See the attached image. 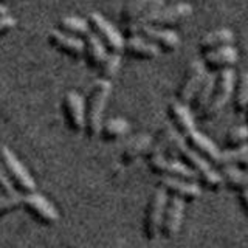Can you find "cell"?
Returning a JSON list of instances; mask_svg holds the SVG:
<instances>
[{
  "mask_svg": "<svg viewBox=\"0 0 248 248\" xmlns=\"http://www.w3.org/2000/svg\"><path fill=\"white\" fill-rule=\"evenodd\" d=\"M22 205V197L19 194L14 196H0V217L11 214L16 209H19Z\"/></svg>",
  "mask_w": 248,
  "mask_h": 248,
  "instance_id": "cell-34",
  "label": "cell"
},
{
  "mask_svg": "<svg viewBox=\"0 0 248 248\" xmlns=\"http://www.w3.org/2000/svg\"><path fill=\"white\" fill-rule=\"evenodd\" d=\"M123 51L127 53L130 58L135 59H155L161 53L158 50V46H155L152 42H149L143 36H132L124 39V46Z\"/></svg>",
  "mask_w": 248,
  "mask_h": 248,
  "instance_id": "cell-18",
  "label": "cell"
},
{
  "mask_svg": "<svg viewBox=\"0 0 248 248\" xmlns=\"http://www.w3.org/2000/svg\"><path fill=\"white\" fill-rule=\"evenodd\" d=\"M183 138H185L186 146H188L191 151L197 152L200 157L208 160L211 165L219 166L222 151H219V147H217L208 137H205L203 134H200V132H197L196 129H194L192 132H189V134L185 135Z\"/></svg>",
  "mask_w": 248,
  "mask_h": 248,
  "instance_id": "cell-17",
  "label": "cell"
},
{
  "mask_svg": "<svg viewBox=\"0 0 248 248\" xmlns=\"http://www.w3.org/2000/svg\"><path fill=\"white\" fill-rule=\"evenodd\" d=\"M16 25H17V20H16L14 17H11L10 14L2 16V17H0V36L8 34Z\"/></svg>",
  "mask_w": 248,
  "mask_h": 248,
  "instance_id": "cell-37",
  "label": "cell"
},
{
  "mask_svg": "<svg viewBox=\"0 0 248 248\" xmlns=\"http://www.w3.org/2000/svg\"><path fill=\"white\" fill-rule=\"evenodd\" d=\"M112 93L110 81L99 79L92 85L85 99V134L89 138H96L103 126V115L107 101Z\"/></svg>",
  "mask_w": 248,
  "mask_h": 248,
  "instance_id": "cell-1",
  "label": "cell"
},
{
  "mask_svg": "<svg viewBox=\"0 0 248 248\" xmlns=\"http://www.w3.org/2000/svg\"><path fill=\"white\" fill-rule=\"evenodd\" d=\"M234 44V33L228 28H219L216 31L205 34L199 42L200 54H205L211 50H217L220 46H228Z\"/></svg>",
  "mask_w": 248,
  "mask_h": 248,
  "instance_id": "cell-23",
  "label": "cell"
},
{
  "mask_svg": "<svg viewBox=\"0 0 248 248\" xmlns=\"http://www.w3.org/2000/svg\"><path fill=\"white\" fill-rule=\"evenodd\" d=\"M166 202H168V194L163 191L161 188H157L152 196L147 202L144 217H143V236L146 240H155L160 236V230H161V220H163V214H165V208H166Z\"/></svg>",
  "mask_w": 248,
  "mask_h": 248,
  "instance_id": "cell-5",
  "label": "cell"
},
{
  "mask_svg": "<svg viewBox=\"0 0 248 248\" xmlns=\"http://www.w3.org/2000/svg\"><path fill=\"white\" fill-rule=\"evenodd\" d=\"M234 87H236V73L232 72V68H227L219 72V75L216 76V85L211 99H209L208 106L203 108V112L197 115L199 120L202 121L214 120L222 112V108L230 103L232 93H234Z\"/></svg>",
  "mask_w": 248,
  "mask_h": 248,
  "instance_id": "cell-2",
  "label": "cell"
},
{
  "mask_svg": "<svg viewBox=\"0 0 248 248\" xmlns=\"http://www.w3.org/2000/svg\"><path fill=\"white\" fill-rule=\"evenodd\" d=\"M48 44L53 46L54 50H58L62 54L73 59H79L84 56V39L70 36L67 33H62L59 30H51L48 33Z\"/></svg>",
  "mask_w": 248,
  "mask_h": 248,
  "instance_id": "cell-16",
  "label": "cell"
},
{
  "mask_svg": "<svg viewBox=\"0 0 248 248\" xmlns=\"http://www.w3.org/2000/svg\"><path fill=\"white\" fill-rule=\"evenodd\" d=\"M168 116H169L170 123H172V127L182 137L188 135L189 132H192L194 129H196L194 127V118H192L188 106L178 103V101L170 103L168 106Z\"/></svg>",
  "mask_w": 248,
  "mask_h": 248,
  "instance_id": "cell-19",
  "label": "cell"
},
{
  "mask_svg": "<svg viewBox=\"0 0 248 248\" xmlns=\"http://www.w3.org/2000/svg\"><path fill=\"white\" fill-rule=\"evenodd\" d=\"M205 75H206V68L203 64H202V61L189 62V65L186 67L182 81H180V84H178L177 92H175L178 103H182L185 106L189 104L192 95L199 89L202 81H203Z\"/></svg>",
  "mask_w": 248,
  "mask_h": 248,
  "instance_id": "cell-10",
  "label": "cell"
},
{
  "mask_svg": "<svg viewBox=\"0 0 248 248\" xmlns=\"http://www.w3.org/2000/svg\"><path fill=\"white\" fill-rule=\"evenodd\" d=\"M58 30L62 31V33H67L70 36H76L81 39L90 34L89 22L81 17H76V16H64L62 19H59Z\"/></svg>",
  "mask_w": 248,
  "mask_h": 248,
  "instance_id": "cell-27",
  "label": "cell"
},
{
  "mask_svg": "<svg viewBox=\"0 0 248 248\" xmlns=\"http://www.w3.org/2000/svg\"><path fill=\"white\" fill-rule=\"evenodd\" d=\"M232 106L236 113H244L248 107V72L242 73L236 79L234 93H232Z\"/></svg>",
  "mask_w": 248,
  "mask_h": 248,
  "instance_id": "cell-29",
  "label": "cell"
},
{
  "mask_svg": "<svg viewBox=\"0 0 248 248\" xmlns=\"http://www.w3.org/2000/svg\"><path fill=\"white\" fill-rule=\"evenodd\" d=\"M138 36H143L149 42H152L155 46H158L160 51H165V53L175 51L178 48V44H180L175 31L160 28V27H155V25L140 27Z\"/></svg>",
  "mask_w": 248,
  "mask_h": 248,
  "instance_id": "cell-14",
  "label": "cell"
},
{
  "mask_svg": "<svg viewBox=\"0 0 248 248\" xmlns=\"http://www.w3.org/2000/svg\"><path fill=\"white\" fill-rule=\"evenodd\" d=\"M248 144V127L247 126H234L231 127L227 135H225V147L231 149V147H239Z\"/></svg>",
  "mask_w": 248,
  "mask_h": 248,
  "instance_id": "cell-33",
  "label": "cell"
},
{
  "mask_svg": "<svg viewBox=\"0 0 248 248\" xmlns=\"http://www.w3.org/2000/svg\"><path fill=\"white\" fill-rule=\"evenodd\" d=\"M87 22H89L90 31L106 45L107 51H110V53L123 51L124 37L110 22L106 20L99 13H90Z\"/></svg>",
  "mask_w": 248,
  "mask_h": 248,
  "instance_id": "cell-7",
  "label": "cell"
},
{
  "mask_svg": "<svg viewBox=\"0 0 248 248\" xmlns=\"http://www.w3.org/2000/svg\"><path fill=\"white\" fill-rule=\"evenodd\" d=\"M84 58H85V62H87V65L90 68H98L103 65L104 59L107 58V48L106 45L99 41V39L92 33L89 36L84 37Z\"/></svg>",
  "mask_w": 248,
  "mask_h": 248,
  "instance_id": "cell-22",
  "label": "cell"
},
{
  "mask_svg": "<svg viewBox=\"0 0 248 248\" xmlns=\"http://www.w3.org/2000/svg\"><path fill=\"white\" fill-rule=\"evenodd\" d=\"M214 85H216L214 73H206L205 78H203V81H202V84L199 85V89L192 95L189 104H188L191 112H194L196 115H200L202 112H203V108L208 106L209 99H211Z\"/></svg>",
  "mask_w": 248,
  "mask_h": 248,
  "instance_id": "cell-21",
  "label": "cell"
},
{
  "mask_svg": "<svg viewBox=\"0 0 248 248\" xmlns=\"http://www.w3.org/2000/svg\"><path fill=\"white\" fill-rule=\"evenodd\" d=\"M239 59V53L232 45L220 46L217 50H211L202 54V64L205 65L209 73H219L222 70L231 68Z\"/></svg>",
  "mask_w": 248,
  "mask_h": 248,
  "instance_id": "cell-13",
  "label": "cell"
},
{
  "mask_svg": "<svg viewBox=\"0 0 248 248\" xmlns=\"http://www.w3.org/2000/svg\"><path fill=\"white\" fill-rule=\"evenodd\" d=\"M248 161V144L231 147V149H225L220 152V166H239L242 168Z\"/></svg>",
  "mask_w": 248,
  "mask_h": 248,
  "instance_id": "cell-30",
  "label": "cell"
},
{
  "mask_svg": "<svg viewBox=\"0 0 248 248\" xmlns=\"http://www.w3.org/2000/svg\"><path fill=\"white\" fill-rule=\"evenodd\" d=\"M245 113H247V127H248V107H247V110H245Z\"/></svg>",
  "mask_w": 248,
  "mask_h": 248,
  "instance_id": "cell-41",
  "label": "cell"
},
{
  "mask_svg": "<svg viewBox=\"0 0 248 248\" xmlns=\"http://www.w3.org/2000/svg\"><path fill=\"white\" fill-rule=\"evenodd\" d=\"M121 65V56L120 53H108L107 58L104 59L103 65L99 67V76L101 79H106V81H110L112 78L116 76Z\"/></svg>",
  "mask_w": 248,
  "mask_h": 248,
  "instance_id": "cell-31",
  "label": "cell"
},
{
  "mask_svg": "<svg viewBox=\"0 0 248 248\" xmlns=\"http://www.w3.org/2000/svg\"><path fill=\"white\" fill-rule=\"evenodd\" d=\"M147 2H149V0H127L120 13V19L124 25L134 22L140 16V13L143 11V8L146 6Z\"/></svg>",
  "mask_w": 248,
  "mask_h": 248,
  "instance_id": "cell-32",
  "label": "cell"
},
{
  "mask_svg": "<svg viewBox=\"0 0 248 248\" xmlns=\"http://www.w3.org/2000/svg\"><path fill=\"white\" fill-rule=\"evenodd\" d=\"M180 160L183 163H186V165L194 170L196 177L202 182V185L206 186L208 189L219 191L225 186L220 172H217V170L213 168L211 163H209L208 160H205L203 157H200L197 152L191 151L188 146L182 151Z\"/></svg>",
  "mask_w": 248,
  "mask_h": 248,
  "instance_id": "cell-4",
  "label": "cell"
},
{
  "mask_svg": "<svg viewBox=\"0 0 248 248\" xmlns=\"http://www.w3.org/2000/svg\"><path fill=\"white\" fill-rule=\"evenodd\" d=\"M163 8H165V0H149V2L146 3V6L143 8V11L140 13L138 17L132 23H127L126 25V28H124V36L126 37L138 36L140 27L149 25L152 19L163 10Z\"/></svg>",
  "mask_w": 248,
  "mask_h": 248,
  "instance_id": "cell-20",
  "label": "cell"
},
{
  "mask_svg": "<svg viewBox=\"0 0 248 248\" xmlns=\"http://www.w3.org/2000/svg\"><path fill=\"white\" fill-rule=\"evenodd\" d=\"M129 130H130V124L127 120L112 118V120H107L106 123H103L98 137L103 140V141L110 143V141H116V140L124 137Z\"/></svg>",
  "mask_w": 248,
  "mask_h": 248,
  "instance_id": "cell-26",
  "label": "cell"
},
{
  "mask_svg": "<svg viewBox=\"0 0 248 248\" xmlns=\"http://www.w3.org/2000/svg\"><path fill=\"white\" fill-rule=\"evenodd\" d=\"M20 208L25 211L36 223L44 225V227H53L59 220V213L44 196L36 192L27 194L22 197Z\"/></svg>",
  "mask_w": 248,
  "mask_h": 248,
  "instance_id": "cell-6",
  "label": "cell"
},
{
  "mask_svg": "<svg viewBox=\"0 0 248 248\" xmlns=\"http://www.w3.org/2000/svg\"><path fill=\"white\" fill-rule=\"evenodd\" d=\"M185 147H186L185 138L177 132V134L172 137V140L169 141L168 147H166L165 157L166 158H172V160H178V158H180V154H182V151L185 149Z\"/></svg>",
  "mask_w": 248,
  "mask_h": 248,
  "instance_id": "cell-35",
  "label": "cell"
},
{
  "mask_svg": "<svg viewBox=\"0 0 248 248\" xmlns=\"http://www.w3.org/2000/svg\"><path fill=\"white\" fill-rule=\"evenodd\" d=\"M192 16V6L189 3H175L172 6H165L155 16L149 25H155L160 28H175L182 25Z\"/></svg>",
  "mask_w": 248,
  "mask_h": 248,
  "instance_id": "cell-12",
  "label": "cell"
},
{
  "mask_svg": "<svg viewBox=\"0 0 248 248\" xmlns=\"http://www.w3.org/2000/svg\"><path fill=\"white\" fill-rule=\"evenodd\" d=\"M158 188L169 194L170 197H178L185 202L197 200L202 196V189L199 188V185L175 177H161Z\"/></svg>",
  "mask_w": 248,
  "mask_h": 248,
  "instance_id": "cell-15",
  "label": "cell"
},
{
  "mask_svg": "<svg viewBox=\"0 0 248 248\" xmlns=\"http://www.w3.org/2000/svg\"><path fill=\"white\" fill-rule=\"evenodd\" d=\"M2 16H8V8L3 3H0V17H2Z\"/></svg>",
  "mask_w": 248,
  "mask_h": 248,
  "instance_id": "cell-39",
  "label": "cell"
},
{
  "mask_svg": "<svg viewBox=\"0 0 248 248\" xmlns=\"http://www.w3.org/2000/svg\"><path fill=\"white\" fill-rule=\"evenodd\" d=\"M146 161L152 174H157L161 177L183 178V180H189V182H192L194 178H196L194 170L182 160L166 158L165 155H155V157L146 158Z\"/></svg>",
  "mask_w": 248,
  "mask_h": 248,
  "instance_id": "cell-9",
  "label": "cell"
},
{
  "mask_svg": "<svg viewBox=\"0 0 248 248\" xmlns=\"http://www.w3.org/2000/svg\"><path fill=\"white\" fill-rule=\"evenodd\" d=\"M175 134H177V130L174 127H169V126L161 127L158 130V134L155 135V138H152V143H151L144 157L149 158V157H155V155H165L166 147Z\"/></svg>",
  "mask_w": 248,
  "mask_h": 248,
  "instance_id": "cell-28",
  "label": "cell"
},
{
  "mask_svg": "<svg viewBox=\"0 0 248 248\" xmlns=\"http://www.w3.org/2000/svg\"><path fill=\"white\" fill-rule=\"evenodd\" d=\"M62 116L67 127L73 134H81L85 130V101L76 92H67L62 98Z\"/></svg>",
  "mask_w": 248,
  "mask_h": 248,
  "instance_id": "cell-8",
  "label": "cell"
},
{
  "mask_svg": "<svg viewBox=\"0 0 248 248\" xmlns=\"http://www.w3.org/2000/svg\"><path fill=\"white\" fill-rule=\"evenodd\" d=\"M0 163H2L5 174L8 177V180H10V183L13 185L16 192L23 194V196L34 192L36 183L33 180V177H31L28 170L23 168V165L17 160V157L5 146L0 147Z\"/></svg>",
  "mask_w": 248,
  "mask_h": 248,
  "instance_id": "cell-3",
  "label": "cell"
},
{
  "mask_svg": "<svg viewBox=\"0 0 248 248\" xmlns=\"http://www.w3.org/2000/svg\"><path fill=\"white\" fill-rule=\"evenodd\" d=\"M3 2H6V0H0V3H3Z\"/></svg>",
  "mask_w": 248,
  "mask_h": 248,
  "instance_id": "cell-42",
  "label": "cell"
},
{
  "mask_svg": "<svg viewBox=\"0 0 248 248\" xmlns=\"http://www.w3.org/2000/svg\"><path fill=\"white\" fill-rule=\"evenodd\" d=\"M239 203H240V208H242V211L248 216V188L239 192Z\"/></svg>",
  "mask_w": 248,
  "mask_h": 248,
  "instance_id": "cell-38",
  "label": "cell"
},
{
  "mask_svg": "<svg viewBox=\"0 0 248 248\" xmlns=\"http://www.w3.org/2000/svg\"><path fill=\"white\" fill-rule=\"evenodd\" d=\"M220 175L223 185L232 191H242L248 188V172L239 166H220Z\"/></svg>",
  "mask_w": 248,
  "mask_h": 248,
  "instance_id": "cell-25",
  "label": "cell"
},
{
  "mask_svg": "<svg viewBox=\"0 0 248 248\" xmlns=\"http://www.w3.org/2000/svg\"><path fill=\"white\" fill-rule=\"evenodd\" d=\"M242 169L245 170V172H248V161H247V163H245V165L242 166Z\"/></svg>",
  "mask_w": 248,
  "mask_h": 248,
  "instance_id": "cell-40",
  "label": "cell"
},
{
  "mask_svg": "<svg viewBox=\"0 0 248 248\" xmlns=\"http://www.w3.org/2000/svg\"><path fill=\"white\" fill-rule=\"evenodd\" d=\"M152 143V137L149 135H138L134 140L124 146V149L120 155V160L123 165H132L134 161H137L140 157L146 155L147 149Z\"/></svg>",
  "mask_w": 248,
  "mask_h": 248,
  "instance_id": "cell-24",
  "label": "cell"
},
{
  "mask_svg": "<svg viewBox=\"0 0 248 248\" xmlns=\"http://www.w3.org/2000/svg\"><path fill=\"white\" fill-rule=\"evenodd\" d=\"M0 194H2V196H14V194H17L14 191L10 180H8L2 165H0Z\"/></svg>",
  "mask_w": 248,
  "mask_h": 248,
  "instance_id": "cell-36",
  "label": "cell"
},
{
  "mask_svg": "<svg viewBox=\"0 0 248 248\" xmlns=\"http://www.w3.org/2000/svg\"><path fill=\"white\" fill-rule=\"evenodd\" d=\"M183 214H185V200L178 197H168L165 214H163V220H161L160 234L169 240L174 239L178 234V231H180Z\"/></svg>",
  "mask_w": 248,
  "mask_h": 248,
  "instance_id": "cell-11",
  "label": "cell"
}]
</instances>
